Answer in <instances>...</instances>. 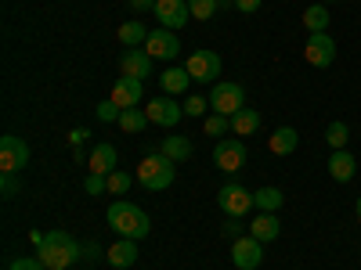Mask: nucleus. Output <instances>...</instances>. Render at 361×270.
<instances>
[{"mask_svg":"<svg viewBox=\"0 0 361 270\" xmlns=\"http://www.w3.org/2000/svg\"><path fill=\"white\" fill-rule=\"evenodd\" d=\"M217 205L224 209L228 217H246L257 202H253V191H250V188H243V184H224V188L217 191Z\"/></svg>","mask_w":361,"mask_h":270,"instance_id":"obj_6","label":"nucleus"},{"mask_svg":"<svg viewBox=\"0 0 361 270\" xmlns=\"http://www.w3.org/2000/svg\"><path fill=\"white\" fill-rule=\"evenodd\" d=\"M235 4V0H221V8H231Z\"/></svg>","mask_w":361,"mask_h":270,"instance_id":"obj_43","label":"nucleus"},{"mask_svg":"<svg viewBox=\"0 0 361 270\" xmlns=\"http://www.w3.org/2000/svg\"><path fill=\"white\" fill-rule=\"evenodd\" d=\"M83 256H87V259H98L102 249H98V245H83Z\"/></svg>","mask_w":361,"mask_h":270,"instance_id":"obj_42","label":"nucleus"},{"mask_svg":"<svg viewBox=\"0 0 361 270\" xmlns=\"http://www.w3.org/2000/svg\"><path fill=\"white\" fill-rule=\"evenodd\" d=\"M260 4H264V0H235V8L243 11V15H253V11H257Z\"/></svg>","mask_w":361,"mask_h":270,"instance_id":"obj_38","label":"nucleus"},{"mask_svg":"<svg viewBox=\"0 0 361 270\" xmlns=\"http://www.w3.org/2000/svg\"><path fill=\"white\" fill-rule=\"evenodd\" d=\"M221 231H224V238H231V242H235V238L246 234V224H243V217H228V224Z\"/></svg>","mask_w":361,"mask_h":270,"instance_id":"obj_36","label":"nucleus"},{"mask_svg":"<svg viewBox=\"0 0 361 270\" xmlns=\"http://www.w3.org/2000/svg\"><path fill=\"white\" fill-rule=\"evenodd\" d=\"M119 115H123V108H119L116 101H102L98 105V119H102V123H119Z\"/></svg>","mask_w":361,"mask_h":270,"instance_id":"obj_34","label":"nucleus"},{"mask_svg":"<svg viewBox=\"0 0 361 270\" xmlns=\"http://www.w3.org/2000/svg\"><path fill=\"white\" fill-rule=\"evenodd\" d=\"M304 58H307V65H314V69H329L333 58H336V40L329 33H311L307 47H304Z\"/></svg>","mask_w":361,"mask_h":270,"instance_id":"obj_10","label":"nucleus"},{"mask_svg":"<svg viewBox=\"0 0 361 270\" xmlns=\"http://www.w3.org/2000/svg\"><path fill=\"white\" fill-rule=\"evenodd\" d=\"M29 242H33V245L40 249V245L47 242V234H44V231H29Z\"/></svg>","mask_w":361,"mask_h":270,"instance_id":"obj_41","label":"nucleus"},{"mask_svg":"<svg viewBox=\"0 0 361 270\" xmlns=\"http://www.w3.org/2000/svg\"><path fill=\"white\" fill-rule=\"evenodd\" d=\"M173 166H177V162H170L163 152L145 155L141 166H137V184H141L145 191H166V188L173 184V176H177Z\"/></svg>","mask_w":361,"mask_h":270,"instance_id":"obj_3","label":"nucleus"},{"mask_svg":"<svg viewBox=\"0 0 361 270\" xmlns=\"http://www.w3.org/2000/svg\"><path fill=\"white\" fill-rule=\"evenodd\" d=\"M119 72L130 76V79H145L148 72H152V54H148L145 47H127L123 58H119Z\"/></svg>","mask_w":361,"mask_h":270,"instance_id":"obj_13","label":"nucleus"},{"mask_svg":"<svg viewBox=\"0 0 361 270\" xmlns=\"http://www.w3.org/2000/svg\"><path fill=\"white\" fill-rule=\"evenodd\" d=\"M357 220H361V198H357Z\"/></svg>","mask_w":361,"mask_h":270,"instance_id":"obj_44","label":"nucleus"},{"mask_svg":"<svg viewBox=\"0 0 361 270\" xmlns=\"http://www.w3.org/2000/svg\"><path fill=\"white\" fill-rule=\"evenodd\" d=\"M231 130H235V137H253V134L260 130V112H257V108L235 112V115H231Z\"/></svg>","mask_w":361,"mask_h":270,"instance_id":"obj_20","label":"nucleus"},{"mask_svg":"<svg viewBox=\"0 0 361 270\" xmlns=\"http://www.w3.org/2000/svg\"><path fill=\"white\" fill-rule=\"evenodd\" d=\"M354 173H357V162H354V155L347 152V148H340V152L329 155V176H333L336 184H347V180H354Z\"/></svg>","mask_w":361,"mask_h":270,"instance_id":"obj_17","label":"nucleus"},{"mask_svg":"<svg viewBox=\"0 0 361 270\" xmlns=\"http://www.w3.org/2000/svg\"><path fill=\"white\" fill-rule=\"evenodd\" d=\"M40 252V263L47 266V270H69L76 259H80V242L73 234H66V231H51L47 234V242L37 249Z\"/></svg>","mask_w":361,"mask_h":270,"instance_id":"obj_2","label":"nucleus"},{"mask_svg":"<svg viewBox=\"0 0 361 270\" xmlns=\"http://www.w3.org/2000/svg\"><path fill=\"white\" fill-rule=\"evenodd\" d=\"M130 184H134L130 173H123V169H112V173H109V195H127Z\"/></svg>","mask_w":361,"mask_h":270,"instance_id":"obj_29","label":"nucleus"},{"mask_svg":"<svg viewBox=\"0 0 361 270\" xmlns=\"http://www.w3.org/2000/svg\"><path fill=\"white\" fill-rule=\"evenodd\" d=\"M156 18L163 22V29H180L192 22L188 0H156Z\"/></svg>","mask_w":361,"mask_h":270,"instance_id":"obj_12","label":"nucleus"},{"mask_svg":"<svg viewBox=\"0 0 361 270\" xmlns=\"http://www.w3.org/2000/svg\"><path fill=\"white\" fill-rule=\"evenodd\" d=\"M231 263L238 270H257L264 263V242H257L253 234H243L231 242Z\"/></svg>","mask_w":361,"mask_h":270,"instance_id":"obj_7","label":"nucleus"},{"mask_svg":"<svg viewBox=\"0 0 361 270\" xmlns=\"http://www.w3.org/2000/svg\"><path fill=\"white\" fill-rule=\"evenodd\" d=\"M206 112H209V98H199V94H192V98L185 101V115L199 119V115H206Z\"/></svg>","mask_w":361,"mask_h":270,"instance_id":"obj_33","label":"nucleus"},{"mask_svg":"<svg viewBox=\"0 0 361 270\" xmlns=\"http://www.w3.org/2000/svg\"><path fill=\"white\" fill-rule=\"evenodd\" d=\"M347 137H350L347 123H329V130H325V141L333 144V152H340V148H347Z\"/></svg>","mask_w":361,"mask_h":270,"instance_id":"obj_30","label":"nucleus"},{"mask_svg":"<svg viewBox=\"0 0 361 270\" xmlns=\"http://www.w3.org/2000/svg\"><path fill=\"white\" fill-rule=\"evenodd\" d=\"M18 176L15 173H4V176H0V191H4V198H11V195H18Z\"/></svg>","mask_w":361,"mask_h":270,"instance_id":"obj_37","label":"nucleus"},{"mask_svg":"<svg viewBox=\"0 0 361 270\" xmlns=\"http://www.w3.org/2000/svg\"><path fill=\"white\" fill-rule=\"evenodd\" d=\"M163 155L170 162H188L192 159V141L188 137H166L163 141Z\"/></svg>","mask_w":361,"mask_h":270,"instance_id":"obj_22","label":"nucleus"},{"mask_svg":"<svg viewBox=\"0 0 361 270\" xmlns=\"http://www.w3.org/2000/svg\"><path fill=\"white\" fill-rule=\"evenodd\" d=\"M145 51L152 54V58H163V62H170V58L180 54V40H177L173 29H152V33H148V40H145Z\"/></svg>","mask_w":361,"mask_h":270,"instance_id":"obj_11","label":"nucleus"},{"mask_svg":"<svg viewBox=\"0 0 361 270\" xmlns=\"http://www.w3.org/2000/svg\"><path fill=\"white\" fill-rule=\"evenodd\" d=\"M148 123H156V127H177L180 123V115H185V105H177L170 98H156V101H148Z\"/></svg>","mask_w":361,"mask_h":270,"instance_id":"obj_14","label":"nucleus"},{"mask_svg":"<svg viewBox=\"0 0 361 270\" xmlns=\"http://www.w3.org/2000/svg\"><path fill=\"white\" fill-rule=\"evenodd\" d=\"M304 25H307V33H329V8L325 4H311L304 11Z\"/></svg>","mask_w":361,"mask_h":270,"instance_id":"obj_24","label":"nucleus"},{"mask_svg":"<svg viewBox=\"0 0 361 270\" xmlns=\"http://www.w3.org/2000/svg\"><path fill=\"white\" fill-rule=\"evenodd\" d=\"M105 259H109V266H116V270L134 266V263H137V242H134V238H119L116 245L105 249Z\"/></svg>","mask_w":361,"mask_h":270,"instance_id":"obj_16","label":"nucleus"},{"mask_svg":"<svg viewBox=\"0 0 361 270\" xmlns=\"http://www.w3.org/2000/svg\"><path fill=\"white\" fill-rule=\"evenodd\" d=\"M22 166H29V144L15 134L0 137V169L4 173H18Z\"/></svg>","mask_w":361,"mask_h":270,"instance_id":"obj_8","label":"nucleus"},{"mask_svg":"<svg viewBox=\"0 0 361 270\" xmlns=\"http://www.w3.org/2000/svg\"><path fill=\"white\" fill-rule=\"evenodd\" d=\"M87 137H90V134H87L83 127H76V130L69 134V144H73V148H83V141H87Z\"/></svg>","mask_w":361,"mask_h":270,"instance_id":"obj_39","label":"nucleus"},{"mask_svg":"<svg viewBox=\"0 0 361 270\" xmlns=\"http://www.w3.org/2000/svg\"><path fill=\"white\" fill-rule=\"evenodd\" d=\"M83 191H87V195H105V191H109V176H102V173H87Z\"/></svg>","mask_w":361,"mask_h":270,"instance_id":"obj_32","label":"nucleus"},{"mask_svg":"<svg viewBox=\"0 0 361 270\" xmlns=\"http://www.w3.org/2000/svg\"><path fill=\"white\" fill-rule=\"evenodd\" d=\"M188 11H192L195 22H206L221 11V0H188Z\"/></svg>","mask_w":361,"mask_h":270,"instance_id":"obj_28","label":"nucleus"},{"mask_svg":"<svg viewBox=\"0 0 361 270\" xmlns=\"http://www.w3.org/2000/svg\"><path fill=\"white\" fill-rule=\"evenodd\" d=\"M296 144H300V134L293 127H279L275 134H271V152L275 155H293Z\"/></svg>","mask_w":361,"mask_h":270,"instance_id":"obj_21","label":"nucleus"},{"mask_svg":"<svg viewBox=\"0 0 361 270\" xmlns=\"http://www.w3.org/2000/svg\"><path fill=\"white\" fill-rule=\"evenodd\" d=\"M188 83H192L188 69H166L163 79H159V86L166 90V94H180V90H188Z\"/></svg>","mask_w":361,"mask_h":270,"instance_id":"obj_25","label":"nucleus"},{"mask_svg":"<svg viewBox=\"0 0 361 270\" xmlns=\"http://www.w3.org/2000/svg\"><path fill=\"white\" fill-rule=\"evenodd\" d=\"M253 202H257L260 213H279L282 209V191L279 188H260V191H253Z\"/></svg>","mask_w":361,"mask_h":270,"instance_id":"obj_26","label":"nucleus"},{"mask_svg":"<svg viewBox=\"0 0 361 270\" xmlns=\"http://www.w3.org/2000/svg\"><path fill=\"white\" fill-rule=\"evenodd\" d=\"M109 227H112L119 238H134V242L152 231V224H148V213H145V209H137L134 202H127V198H119V202L109 205Z\"/></svg>","mask_w":361,"mask_h":270,"instance_id":"obj_1","label":"nucleus"},{"mask_svg":"<svg viewBox=\"0 0 361 270\" xmlns=\"http://www.w3.org/2000/svg\"><path fill=\"white\" fill-rule=\"evenodd\" d=\"M8 270H47V266L40 263V256H22V259H11Z\"/></svg>","mask_w":361,"mask_h":270,"instance_id":"obj_35","label":"nucleus"},{"mask_svg":"<svg viewBox=\"0 0 361 270\" xmlns=\"http://www.w3.org/2000/svg\"><path fill=\"white\" fill-rule=\"evenodd\" d=\"M87 169L109 176V173L116 169V148H112V144H98L94 152H90V159H87Z\"/></svg>","mask_w":361,"mask_h":270,"instance_id":"obj_19","label":"nucleus"},{"mask_svg":"<svg viewBox=\"0 0 361 270\" xmlns=\"http://www.w3.org/2000/svg\"><path fill=\"white\" fill-rule=\"evenodd\" d=\"M145 40H148L145 22H123L119 25V44L123 47H145Z\"/></svg>","mask_w":361,"mask_h":270,"instance_id":"obj_23","label":"nucleus"},{"mask_svg":"<svg viewBox=\"0 0 361 270\" xmlns=\"http://www.w3.org/2000/svg\"><path fill=\"white\" fill-rule=\"evenodd\" d=\"M250 234L257 238V242H275V238L282 234V224L275 213H257L253 224H250Z\"/></svg>","mask_w":361,"mask_h":270,"instance_id":"obj_18","label":"nucleus"},{"mask_svg":"<svg viewBox=\"0 0 361 270\" xmlns=\"http://www.w3.org/2000/svg\"><path fill=\"white\" fill-rule=\"evenodd\" d=\"M185 69H188V76L195 83H214V79H221V54H214V51H192Z\"/></svg>","mask_w":361,"mask_h":270,"instance_id":"obj_9","label":"nucleus"},{"mask_svg":"<svg viewBox=\"0 0 361 270\" xmlns=\"http://www.w3.org/2000/svg\"><path fill=\"white\" fill-rule=\"evenodd\" d=\"M322 4H333V0H322Z\"/></svg>","mask_w":361,"mask_h":270,"instance_id":"obj_45","label":"nucleus"},{"mask_svg":"<svg viewBox=\"0 0 361 270\" xmlns=\"http://www.w3.org/2000/svg\"><path fill=\"white\" fill-rule=\"evenodd\" d=\"M127 4H130L134 11H148V8L156 11V0H127Z\"/></svg>","mask_w":361,"mask_h":270,"instance_id":"obj_40","label":"nucleus"},{"mask_svg":"<svg viewBox=\"0 0 361 270\" xmlns=\"http://www.w3.org/2000/svg\"><path fill=\"white\" fill-rule=\"evenodd\" d=\"M246 141L243 137H224V141H217V148H214V166L217 169H224V173H238L246 166Z\"/></svg>","mask_w":361,"mask_h":270,"instance_id":"obj_5","label":"nucleus"},{"mask_svg":"<svg viewBox=\"0 0 361 270\" xmlns=\"http://www.w3.org/2000/svg\"><path fill=\"white\" fill-rule=\"evenodd\" d=\"M109 101H116L119 108H137V101H141V79H130V76L116 79L112 90H109Z\"/></svg>","mask_w":361,"mask_h":270,"instance_id":"obj_15","label":"nucleus"},{"mask_svg":"<svg viewBox=\"0 0 361 270\" xmlns=\"http://www.w3.org/2000/svg\"><path fill=\"white\" fill-rule=\"evenodd\" d=\"M202 130H206L209 137H221L224 130H231V119H228V115H221V112H214V115H206Z\"/></svg>","mask_w":361,"mask_h":270,"instance_id":"obj_31","label":"nucleus"},{"mask_svg":"<svg viewBox=\"0 0 361 270\" xmlns=\"http://www.w3.org/2000/svg\"><path fill=\"white\" fill-rule=\"evenodd\" d=\"M119 127H123L127 134H141L148 127V112L145 108H123V115H119Z\"/></svg>","mask_w":361,"mask_h":270,"instance_id":"obj_27","label":"nucleus"},{"mask_svg":"<svg viewBox=\"0 0 361 270\" xmlns=\"http://www.w3.org/2000/svg\"><path fill=\"white\" fill-rule=\"evenodd\" d=\"M209 108L221 112V115H235V112H243L246 108V90L243 83H231V79H221L214 83V94H209Z\"/></svg>","mask_w":361,"mask_h":270,"instance_id":"obj_4","label":"nucleus"}]
</instances>
